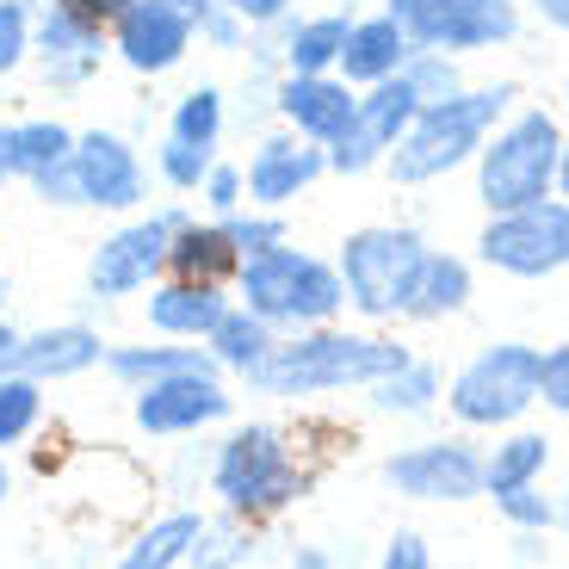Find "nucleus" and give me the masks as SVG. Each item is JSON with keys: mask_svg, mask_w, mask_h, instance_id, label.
Segmentation results:
<instances>
[{"mask_svg": "<svg viewBox=\"0 0 569 569\" xmlns=\"http://www.w3.org/2000/svg\"><path fill=\"white\" fill-rule=\"evenodd\" d=\"M409 347L390 335H353V328H303V335H279V347L267 353V366L248 378L254 397H328V390H371L378 378H390L397 366H409Z\"/></svg>", "mask_w": 569, "mask_h": 569, "instance_id": "1", "label": "nucleus"}, {"mask_svg": "<svg viewBox=\"0 0 569 569\" xmlns=\"http://www.w3.org/2000/svg\"><path fill=\"white\" fill-rule=\"evenodd\" d=\"M211 496L223 513L260 527V520L298 508L310 496V470H303V458H298V446H291L284 427L242 421V427H229L217 458H211Z\"/></svg>", "mask_w": 569, "mask_h": 569, "instance_id": "2", "label": "nucleus"}, {"mask_svg": "<svg viewBox=\"0 0 569 569\" xmlns=\"http://www.w3.org/2000/svg\"><path fill=\"white\" fill-rule=\"evenodd\" d=\"M236 298H242V310H254L267 328H279V335H303V328H328L347 310V284H341V267H335V260H316V254H303V248L279 242V248H267V254L242 260Z\"/></svg>", "mask_w": 569, "mask_h": 569, "instance_id": "3", "label": "nucleus"}, {"mask_svg": "<svg viewBox=\"0 0 569 569\" xmlns=\"http://www.w3.org/2000/svg\"><path fill=\"white\" fill-rule=\"evenodd\" d=\"M508 100H513V87H477V93H446V100L421 106L415 124L402 130V142L385 156L397 186H427V180H440V173L465 168L489 142V130L501 124Z\"/></svg>", "mask_w": 569, "mask_h": 569, "instance_id": "4", "label": "nucleus"}, {"mask_svg": "<svg viewBox=\"0 0 569 569\" xmlns=\"http://www.w3.org/2000/svg\"><path fill=\"white\" fill-rule=\"evenodd\" d=\"M557 156H563V130H557L551 112L508 118V124L496 130V142L477 149V199L489 204V217L551 199Z\"/></svg>", "mask_w": 569, "mask_h": 569, "instance_id": "5", "label": "nucleus"}, {"mask_svg": "<svg viewBox=\"0 0 569 569\" xmlns=\"http://www.w3.org/2000/svg\"><path fill=\"white\" fill-rule=\"evenodd\" d=\"M335 267H341L347 303H353L366 322H397V316H409L415 279H421V267H427V242L415 229L371 223V229H353V236H347Z\"/></svg>", "mask_w": 569, "mask_h": 569, "instance_id": "6", "label": "nucleus"}, {"mask_svg": "<svg viewBox=\"0 0 569 569\" xmlns=\"http://www.w3.org/2000/svg\"><path fill=\"white\" fill-rule=\"evenodd\" d=\"M532 402H539V347H527V341L483 347V353L446 385V409H452V421L458 427H483V433L513 427Z\"/></svg>", "mask_w": 569, "mask_h": 569, "instance_id": "7", "label": "nucleus"}, {"mask_svg": "<svg viewBox=\"0 0 569 569\" xmlns=\"http://www.w3.org/2000/svg\"><path fill=\"white\" fill-rule=\"evenodd\" d=\"M385 13L402 26L415 50H489L520 31V7L513 0H385Z\"/></svg>", "mask_w": 569, "mask_h": 569, "instance_id": "8", "label": "nucleus"}, {"mask_svg": "<svg viewBox=\"0 0 569 569\" xmlns=\"http://www.w3.org/2000/svg\"><path fill=\"white\" fill-rule=\"evenodd\" d=\"M477 248L508 279H551V272L569 267V199H539V204L489 217Z\"/></svg>", "mask_w": 569, "mask_h": 569, "instance_id": "9", "label": "nucleus"}, {"mask_svg": "<svg viewBox=\"0 0 569 569\" xmlns=\"http://www.w3.org/2000/svg\"><path fill=\"white\" fill-rule=\"evenodd\" d=\"M229 415H236V397H229L223 371H180V378L130 390V427L149 440H192Z\"/></svg>", "mask_w": 569, "mask_h": 569, "instance_id": "10", "label": "nucleus"}, {"mask_svg": "<svg viewBox=\"0 0 569 569\" xmlns=\"http://www.w3.org/2000/svg\"><path fill=\"white\" fill-rule=\"evenodd\" d=\"M180 217L186 211H156V217H137V223L112 229L87 254V291L100 303H118V298L149 291L156 279H168V242H173V223Z\"/></svg>", "mask_w": 569, "mask_h": 569, "instance_id": "11", "label": "nucleus"}, {"mask_svg": "<svg viewBox=\"0 0 569 569\" xmlns=\"http://www.w3.org/2000/svg\"><path fill=\"white\" fill-rule=\"evenodd\" d=\"M385 483L402 501H470L483 496V452L470 440H421L385 458Z\"/></svg>", "mask_w": 569, "mask_h": 569, "instance_id": "12", "label": "nucleus"}, {"mask_svg": "<svg viewBox=\"0 0 569 569\" xmlns=\"http://www.w3.org/2000/svg\"><path fill=\"white\" fill-rule=\"evenodd\" d=\"M415 112H421V93H415L402 74H390V81L366 87L353 106V124H347V137L328 149V168L335 173H366L378 168V161L390 156L402 142V130L415 124Z\"/></svg>", "mask_w": 569, "mask_h": 569, "instance_id": "13", "label": "nucleus"}, {"mask_svg": "<svg viewBox=\"0 0 569 569\" xmlns=\"http://www.w3.org/2000/svg\"><path fill=\"white\" fill-rule=\"evenodd\" d=\"M199 26L192 13H180L173 0H130L112 26V57L124 62L130 74H168L186 62Z\"/></svg>", "mask_w": 569, "mask_h": 569, "instance_id": "14", "label": "nucleus"}, {"mask_svg": "<svg viewBox=\"0 0 569 569\" xmlns=\"http://www.w3.org/2000/svg\"><path fill=\"white\" fill-rule=\"evenodd\" d=\"M322 173H328V149H322V142L298 137V130L267 137V142L254 149V161L242 168L248 204H254V211H284V204L298 199V192H310Z\"/></svg>", "mask_w": 569, "mask_h": 569, "instance_id": "15", "label": "nucleus"}, {"mask_svg": "<svg viewBox=\"0 0 569 569\" xmlns=\"http://www.w3.org/2000/svg\"><path fill=\"white\" fill-rule=\"evenodd\" d=\"M106 50H112V31L87 26L62 0H50L38 13V26H31V57L43 62V81L50 87H81L106 62Z\"/></svg>", "mask_w": 569, "mask_h": 569, "instance_id": "16", "label": "nucleus"}, {"mask_svg": "<svg viewBox=\"0 0 569 569\" xmlns=\"http://www.w3.org/2000/svg\"><path fill=\"white\" fill-rule=\"evenodd\" d=\"M74 180H81V204L93 211H130L142 204V161L118 130H87L74 137Z\"/></svg>", "mask_w": 569, "mask_h": 569, "instance_id": "17", "label": "nucleus"}, {"mask_svg": "<svg viewBox=\"0 0 569 569\" xmlns=\"http://www.w3.org/2000/svg\"><path fill=\"white\" fill-rule=\"evenodd\" d=\"M106 335L93 322H50L19 335V359L13 371L38 378V385H69V378H87L93 366H106Z\"/></svg>", "mask_w": 569, "mask_h": 569, "instance_id": "18", "label": "nucleus"}, {"mask_svg": "<svg viewBox=\"0 0 569 569\" xmlns=\"http://www.w3.org/2000/svg\"><path fill=\"white\" fill-rule=\"evenodd\" d=\"M353 106H359V93L341 81V74H284V81H279L284 124L298 130V137L322 142V149H335V142L347 137Z\"/></svg>", "mask_w": 569, "mask_h": 569, "instance_id": "19", "label": "nucleus"}, {"mask_svg": "<svg viewBox=\"0 0 569 569\" xmlns=\"http://www.w3.org/2000/svg\"><path fill=\"white\" fill-rule=\"evenodd\" d=\"M229 310V291L217 284H186V279H156L149 298H142V316L156 328L161 341H199L217 328V316Z\"/></svg>", "mask_w": 569, "mask_h": 569, "instance_id": "20", "label": "nucleus"}, {"mask_svg": "<svg viewBox=\"0 0 569 569\" xmlns=\"http://www.w3.org/2000/svg\"><path fill=\"white\" fill-rule=\"evenodd\" d=\"M242 272V254L229 242L223 217L217 223H199V217H180L173 223V242H168V279H186V284H217L229 291Z\"/></svg>", "mask_w": 569, "mask_h": 569, "instance_id": "21", "label": "nucleus"}, {"mask_svg": "<svg viewBox=\"0 0 569 569\" xmlns=\"http://www.w3.org/2000/svg\"><path fill=\"white\" fill-rule=\"evenodd\" d=\"M409 57H415V43L402 38V26L390 13H378V19H353L347 26V50L335 69H341L347 87H378L409 69Z\"/></svg>", "mask_w": 569, "mask_h": 569, "instance_id": "22", "label": "nucleus"}, {"mask_svg": "<svg viewBox=\"0 0 569 569\" xmlns=\"http://www.w3.org/2000/svg\"><path fill=\"white\" fill-rule=\"evenodd\" d=\"M106 371L124 390H142L156 378H180V371H217V359L199 341H130V347H106Z\"/></svg>", "mask_w": 569, "mask_h": 569, "instance_id": "23", "label": "nucleus"}, {"mask_svg": "<svg viewBox=\"0 0 569 569\" xmlns=\"http://www.w3.org/2000/svg\"><path fill=\"white\" fill-rule=\"evenodd\" d=\"M272 347H279V328H267L254 310H242V303H229V310L217 316V328L204 335V353L217 359V371H223V378H242V385L267 366Z\"/></svg>", "mask_w": 569, "mask_h": 569, "instance_id": "24", "label": "nucleus"}, {"mask_svg": "<svg viewBox=\"0 0 569 569\" xmlns=\"http://www.w3.org/2000/svg\"><path fill=\"white\" fill-rule=\"evenodd\" d=\"M74 156V130L62 118H26V124H0V173L7 180H38L43 168Z\"/></svg>", "mask_w": 569, "mask_h": 569, "instance_id": "25", "label": "nucleus"}, {"mask_svg": "<svg viewBox=\"0 0 569 569\" xmlns=\"http://www.w3.org/2000/svg\"><path fill=\"white\" fill-rule=\"evenodd\" d=\"M199 532H204L199 508H168L118 551L112 569H180L186 557H192V545H199Z\"/></svg>", "mask_w": 569, "mask_h": 569, "instance_id": "26", "label": "nucleus"}, {"mask_svg": "<svg viewBox=\"0 0 569 569\" xmlns=\"http://www.w3.org/2000/svg\"><path fill=\"white\" fill-rule=\"evenodd\" d=\"M551 470V440L513 427L508 440H496V452H483V496H508V489H527Z\"/></svg>", "mask_w": 569, "mask_h": 569, "instance_id": "27", "label": "nucleus"}, {"mask_svg": "<svg viewBox=\"0 0 569 569\" xmlns=\"http://www.w3.org/2000/svg\"><path fill=\"white\" fill-rule=\"evenodd\" d=\"M470 303V267L458 254H433L427 248V267L415 279V298H409V316L415 322H446Z\"/></svg>", "mask_w": 569, "mask_h": 569, "instance_id": "28", "label": "nucleus"}, {"mask_svg": "<svg viewBox=\"0 0 569 569\" xmlns=\"http://www.w3.org/2000/svg\"><path fill=\"white\" fill-rule=\"evenodd\" d=\"M347 26L353 19H341V13L298 19V26L284 31V74H335V62L347 50Z\"/></svg>", "mask_w": 569, "mask_h": 569, "instance_id": "29", "label": "nucleus"}, {"mask_svg": "<svg viewBox=\"0 0 569 569\" xmlns=\"http://www.w3.org/2000/svg\"><path fill=\"white\" fill-rule=\"evenodd\" d=\"M43 390L50 385H38L26 371H0V458L13 452V446H26L43 427V409H50Z\"/></svg>", "mask_w": 569, "mask_h": 569, "instance_id": "30", "label": "nucleus"}, {"mask_svg": "<svg viewBox=\"0 0 569 569\" xmlns=\"http://www.w3.org/2000/svg\"><path fill=\"white\" fill-rule=\"evenodd\" d=\"M440 397H446V385H440V371L427 366V359H409V366H397L390 378L371 385V409L378 415H427Z\"/></svg>", "mask_w": 569, "mask_h": 569, "instance_id": "31", "label": "nucleus"}, {"mask_svg": "<svg viewBox=\"0 0 569 569\" xmlns=\"http://www.w3.org/2000/svg\"><path fill=\"white\" fill-rule=\"evenodd\" d=\"M168 137L192 142V149H217V142H223V93H217L211 81L180 93V106H173V118H168Z\"/></svg>", "mask_w": 569, "mask_h": 569, "instance_id": "32", "label": "nucleus"}, {"mask_svg": "<svg viewBox=\"0 0 569 569\" xmlns=\"http://www.w3.org/2000/svg\"><path fill=\"white\" fill-rule=\"evenodd\" d=\"M248 557H254V527L236 520V513H223V520H204V532H199V545H192L186 563L192 569H248Z\"/></svg>", "mask_w": 569, "mask_h": 569, "instance_id": "33", "label": "nucleus"}, {"mask_svg": "<svg viewBox=\"0 0 569 569\" xmlns=\"http://www.w3.org/2000/svg\"><path fill=\"white\" fill-rule=\"evenodd\" d=\"M501 508V520H508L513 532H551L563 513H557V501L551 496H539V483H527V489H508V496H489Z\"/></svg>", "mask_w": 569, "mask_h": 569, "instance_id": "34", "label": "nucleus"}, {"mask_svg": "<svg viewBox=\"0 0 569 569\" xmlns=\"http://www.w3.org/2000/svg\"><path fill=\"white\" fill-rule=\"evenodd\" d=\"M223 229H229V242H236L242 260H254V254H267V248L284 242V217L279 211H236V217H223Z\"/></svg>", "mask_w": 569, "mask_h": 569, "instance_id": "35", "label": "nucleus"}, {"mask_svg": "<svg viewBox=\"0 0 569 569\" xmlns=\"http://www.w3.org/2000/svg\"><path fill=\"white\" fill-rule=\"evenodd\" d=\"M217 149H192V142H161V180L173 186V192H199L204 173H211Z\"/></svg>", "mask_w": 569, "mask_h": 569, "instance_id": "36", "label": "nucleus"}, {"mask_svg": "<svg viewBox=\"0 0 569 569\" xmlns=\"http://www.w3.org/2000/svg\"><path fill=\"white\" fill-rule=\"evenodd\" d=\"M402 81L421 93V106H433V100H446V93H458V69H452V57H440V50H415L409 69H402Z\"/></svg>", "mask_w": 569, "mask_h": 569, "instance_id": "37", "label": "nucleus"}, {"mask_svg": "<svg viewBox=\"0 0 569 569\" xmlns=\"http://www.w3.org/2000/svg\"><path fill=\"white\" fill-rule=\"evenodd\" d=\"M199 199L211 204L217 217H236L248 204V180H242V168L236 161H211V173H204V186H199Z\"/></svg>", "mask_w": 569, "mask_h": 569, "instance_id": "38", "label": "nucleus"}, {"mask_svg": "<svg viewBox=\"0 0 569 569\" xmlns=\"http://www.w3.org/2000/svg\"><path fill=\"white\" fill-rule=\"evenodd\" d=\"M26 57H31V13L0 0V74H13Z\"/></svg>", "mask_w": 569, "mask_h": 569, "instance_id": "39", "label": "nucleus"}, {"mask_svg": "<svg viewBox=\"0 0 569 569\" xmlns=\"http://www.w3.org/2000/svg\"><path fill=\"white\" fill-rule=\"evenodd\" d=\"M539 402L557 415H569V341L539 353Z\"/></svg>", "mask_w": 569, "mask_h": 569, "instance_id": "40", "label": "nucleus"}, {"mask_svg": "<svg viewBox=\"0 0 569 569\" xmlns=\"http://www.w3.org/2000/svg\"><path fill=\"white\" fill-rule=\"evenodd\" d=\"M31 192H38L43 204H62V211H74L81 204V180H74V156L57 161V168H43L38 180H31Z\"/></svg>", "mask_w": 569, "mask_h": 569, "instance_id": "41", "label": "nucleus"}, {"mask_svg": "<svg viewBox=\"0 0 569 569\" xmlns=\"http://www.w3.org/2000/svg\"><path fill=\"white\" fill-rule=\"evenodd\" d=\"M378 569H433V551H427V539L421 532H390V545H385V557H378Z\"/></svg>", "mask_w": 569, "mask_h": 569, "instance_id": "42", "label": "nucleus"}, {"mask_svg": "<svg viewBox=\"0 0 569 569\" xmlns=\"http://www.w3.org/2000/svg\"><path fill=\"white\" fill-rule=\"evenodd\" d=\"M199 38H204V43H217V50H242V43H248V26H242L236 13H229L223 0H217L211 13L199 19Z\"/></svg>", "mask_w": 569, "mask_h": 569, "instance_id": "43", "label": "nucleus"}, {"mask_svg": "<svg viewBox=\"0 0 569 569\" xmlns=\"http://www.w3.org/2000/svg\"><path fill=\"white\" fill-rule=\"evenodd\" d=\"M223 7H229V13H236V19H242L248 31H254V26H279V19H284V7H291V0H223Z\"/></svg>", "mask_w": 569, "mask_h": 569, "instance_id": "44", "label": "nucleus"}, {"mask_svg": "<svg viewBox=\"0 0 569 569\" xmlns=\"http://www.w3.org/2000/svg\"><path fill=\"white\" fill-rule=\"evenodd\" d=\"M62 7H69V13H81L87 26H100V31H112V26H118V13H124L130 0H62Z\"/></svg>", "mask_w": 569, "mask_h": 569, "instance_id": "45", "label": "nucleus"}, {"mask_svg": "<svg viewBox=\"0 0 569 569\" xmlns=\"http://www.w3.org/2000/svg\"><path fill=\"white\" fill-rule=\"evenodd\" d=\"M13 359H19V328L0 316V371H13Z\"/></svg>", "mask_w": 569, "mask_h": 569, "instance_id": "46", "label": "nucleus"}, {"mask_svg": "<svg viewBox=\"0 0 569 569\" xmlns=\"http://www.w3.org/2000/svg\"><path fill=\"white\" fill-rule=\"evenodd\" d=\"M291 569H335V563H328V551H316V545H303V551L291 545Z\"/></svg>", "mask_w": 569, "mask_h": 569, "instance_id": "47", "label": "nucleus"}, {"mask_svg": "<svg viewBox=\"0 0 569 569\" xmlns=\"http://www.w3.org/2000/svg\"><path fill=\"white\" fill-rule=\"evenodd\" d=\"M532 7H539V13L551 19L557 31H569V0H532Z\"/></svg>", "mask_w": 569, "mask_h": 569, "instance_id": "48", "label": "nucleus"}, {"mask_svg": "<svg viewBox=\"0 0 569 569\" xmlns=\"http://www.w3.org/2000/svg\"><path fill=\"white\" fill-rule=\"evenodd\" d=\"M173 7H180V13H192V26H199V19H204V13H211L217 0H173Z\"/></svg>", "mask_w": 569, "mask_h": 569, "instance_id": "49", "label": "nucleus"}, {"mask_svg": "<svg viewBox=\"0 0 569 569\" xmlns=\"http://www.w3.org/2000/svg\"><path fill=\"white\" fill-rule=\"evenodd\" d=\"M557 192L569 199V137H563V156H557Z\"/></svg>", "mask_w": 569, "mask_h": 569, "instance_id": "50", "label": "nucleus"}, {"mask_svg": "<svg viewBox=\"0 0 569 569\" xmlns=\"http://www.w3.org/2000/svg\"><path fill=\"white\" fill-rule=\"evenodd\" d=\"M7 496H13V470L0 465V501H7Z\"/></svg>", "mask_w": 569, "mask_h": 569, "instance_id": "51", "label": "nucleus"}, {"mask_svg": "<svg viewBox=\"0 0 569 569\" xmlns=\"http://www.w3.org/2000/svg\"><path fill=\"white\" fill-rule=\"evenodd\" d=\"M557 513H563V527H569V489H563V508H557Z\"/></svg>", "mask_w": 569, "mask_h": 569, "instance_id": "52", "label": "nucleus"}, {"mask_svg": "<svg viewBox=\"0 0 569 569\" xmlns=\"http://www.w3.org/2000/svg\"><path fill=\"white\" fill-rule=\"evenodd\" d=\"M0 291H7V272H0Z\"/></svg>", "mask_w": 569, "mask_h": 569, "instance_id": "53", "label": "nucleus"}, {"mask_svg": "<svg viewBox=\"0 0 569 569\" xmlns=\"http://www.w3.org/2000/svg\"><path fill=\"white\" fill-rule=\"evenodd\" d=\"M0 186H7V173H0Z\"/></svg>", "mask_w": 569, "mask_h": 569, "instance_id": "54", "label": "nucleus"}, {"mask_svg": "<svg viewBox=\"0 0 569 569\" xmlns=\"http://www.w3.org/2000/svg\"><path fill=\"white\" fill-rule=\"evenodd\" d=\"M248 569H254V563H248Z\"/></svg>", "mask_w": 569, "mask_h": 569, "instance_id": "55", "label": "nucleus"}]
</instances>
